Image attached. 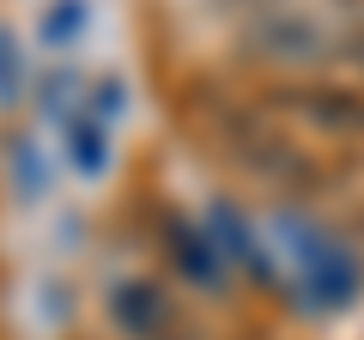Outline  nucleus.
<instances>
[{"label":"nucleus","mask_w":364,"mask_h":340,"mask_svg":"<svg viewBox=\"0 0 364 340\" xmlns=\"http://www.w3.org/2000/svg\"><path fill=\"white\" fill-rule=\"evenodd\" d=\"M286 231V262H291V286L304 292V304H346L358 286V267H352L346 249H334L328 237H316L310 225H279Z\"/></svg>","instance_id":"obj_1"},{"label":"nucleus","mask_w":364,"mask_h":340,"mask_svg":"<svg viewBox=\"0 0 364 340\" xmlns=\"http://www.w3.org/2000/svg\"><path fill=\"white\" fill-rule=\"evenodd\" d=\"M85 31V0H49V18H43V37L49 43H67Z\"/></svg>","instance_id":"obj_4"},{"label":"nucleus","mask_w":364,"mask_h":340,"mask_svg":"<svg viewBox=\"0 0 364 340\" xmlns=\"http://www.w3.org/2000/svg\"><path fill=\"white\" fill-rule=\"evenodd\" d=\"M116 322L128 328V334H158V322L170 316V298L158 286H146V280H128V286H116Z\"/></svg>","instance_id":"obj_2"},{"label":"nucleus","mask_w":364,"mask_h":340,"mask_svg":"<svg viewBox=\"0 0 364 340\" xmlns=\"http://www.w3.org/2000/svg\"><path fill=\"white\" fill-rule=\"evenodd\" d=\"M13 79H18V55H13V37L0 31V97H13Z\"/></svg>","instance_id":"obj_5"},{"label":"nucleus","mask_w":364,"mask_h":340,"mask_svg":"<svg viewBox=\"0 0 364 340\" xmlns=\"http://www.w3.org/2000/svg\"><path fill=\"white\" fill-rule=\"evenodd\" d=\"M67 152H73V164L85 176H97L109 164V122L104 116H73L67 122Z\"/></svg>","instance_id":"obj_3"}]
</instances>
